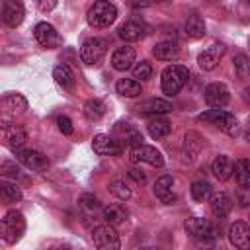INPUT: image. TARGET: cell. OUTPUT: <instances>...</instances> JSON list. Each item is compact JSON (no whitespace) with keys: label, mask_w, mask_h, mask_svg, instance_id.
<instances>
[{"label":"cell","mask_w":250,"mask_h":250,"mask_svg":"<svg viewBox=\"0 0 250 250\" xmlns=\"http://www.w3.org/2000/svg\"><path fill=\"white\" fill-rule=\"evenodd\" d=\"M189 78V70L182 64H168L164 70H162V76H160V86H162V92L166 96H176L188 82Z\"/></svg>","instance_id":"1"},{"label":"cell","mask_w":250,"mask_h":250,"mask_svg":"<svg viewBox=\"0 0 250 250\" xmlns=\"http://www.w3.org/2000/svg\"><path fill=\"white\" fill-rule=\"evenodd\" d=\"M199 121H207V123H213L215 127H219L223 133H227L229 137H238L240 135V125L236 121V117L225 109H209V111H203L199 117Z\"/></svg>","instance_id":"2"},{"label":"cell","mask_w":250,"mask_h":250,"mask_svg":"<svg viewBox=\"0 0 250 250\" xmlns=\"http://www.w3.org/2000/svg\"><path fill=\"white\" fill-rule=\"evenodd\" d=\"M23 230H25V219H23V215H21L20 211L12 209V211H8V213L2 217L0 232H2L4 242H8V244L18 242V240L21 238Z\"/></svg>","instance_id":"3"},{"label":"cell","mask_w":250,"mask_h":250,"mask_svg":"<svg viewBox=\"0 0 250 250\" xmlns=\"http://www.w3.org/2000/svg\"><path fill=\"white\" fill-rule=\"evenodd\" d=\"M115 18H117V8L107 0L94 2V6L88 10V16H86L92 27H107L115 21Z\"/></svg>","instance_id":"4"},{"label":"cell","mask_w":250,"mask_h":250,"mask_svg":"<svg viewBox=\"0 0 250 250\" xmlns=\"http://www.w3.org/2000/svg\"><path fill=\"white\" fill-rule=\"evenodd\" d=\"M105 41L100 37H90L80 47V59L88 66H98L105 57Z\"/></svg>","instance_id":"5"},{"label":"cell","mask_w":250,"mask_h":250,"mask_svg":"<svg viewBox=\"0 0 250 250\" xmlns=\"http://www.w3.org/2000/svg\"><path fill=\"white\" fill-rule=\"evenodd\" d=\"M184 229L186 232L195 238V240H211L217 236V229L211 221L203 219V217H189L186 223H184Z\"/></svg>","instance_id":"6"},{"label":"cell","mask_w":250,"mask_h":250,"mask_svg":"<svg viewBox=\"0 0 250 250\" xmlns=\"http://www.w3.org/2000/svg\"><path fill=\"white\" fill-rule=\"evenodd\" d=\"M92 240L98 248L102 250H113V248H119V236L113 229V225H100V227H94L92 230Z\"/></svg>","instance_id":"7"},{"label":"cell","mask_w":250,"mask_h":250,"mask_svg":"<svg viewBox=\"0 0 250 250\" xmlns=\"http://www.w3.org/2000/svg\"><path fill=\"white\" fill-rule=\"evenodd\" d=\"M131 162L139 164V162H146L154 168H160L164 166V156L160 150H156L154 146H148V145H139V146H133L131 148Z\"/></svg>","instance_id":"8"},{"label":"cell","mask_w":250,"mask_h":250,"mask_svg":"<svg viewBox=\"0 0 250 250\" xmlns=\"http://www.w3.org/2000/svg\"><path fill=\"white\" fill-rule=\"evenodd\" d=\"M94 152L100 156H117L123 150V143L111 135H96L92 141Z\"/></svg>","instance_id":"9"},{"label":"cell","mask_w":250,"mask_h":250,"mask_svg":"<svg viewBox=\"0 0 250 250\" xmlns=\"http://www.w3.org/2000/svg\"><path fill=\"white\" fill-rule=\"evenodd\" d=\"M33 35H35L37 43L43 45V47H47V49H55V47H59V45L62 43V39H61V35L57 33V29H55L51 23H47V21L37 23L35 29H33Z\"/></svg>","instance_id":"10"},{"label":"cell","mask_w":250,"mask_h":250,"mask_svg":"<svg viewBox=\"0 0 250 250\" xmlns=\"http://www.w3.org/2000/svg\"><path fill=\"white\" fill-rule=\"evenodd\" d=\"M230 96H229V88L221 82H213L205 88V102L209 107H215V109H221L229 104Z\"/></svg>","instance_id":"11"},{"label":"cell","mask_w":250,"mask_h":250,"mask_svg":"<svg viewBox=\"0 0 250 250\" xmlns=\"http://www.w3.org/2000/svg\"><path fill=\"white\" fill-rule=\"evenodd\" d=\"M229 240L234 248L246 250L250 248V225L244 221H236L229 227Z\"/></svg>","instance_id":"12"},{"label":"cell","mask_w":250,"mask_h":250,"mask_svg":"<svg viewBox=\"0 0 250 250\" xmlns=\"http://www.w3.org/2000/svg\"><path fill=\"white\" fill-rule=\"evenodd\" d=\"M225 51H227V47H225L223 43H213L211 47H207V49H205L203 53H199V57H197L199 68H203V70H213V68L219 64V61L223 59Z\"/></svg>","instance_id":"13"},{"label":"cell","mask_w":250,"mask_h":250,"mask_svg":"<svg viewBox=\"0 0 250 250\" xmlns=\"http://www.w3.org/2000/svg\"><path fill=\"white\" fill-rule=\"evenodd\" d=\"M23 16H25V12H23V6H21L20 0H6L4 2V6H2V20H4L6 25H10V27L20 25L23 21Z\"/></svg>","instance_id":"14"},{"label":"cell","mask_w":250,"mask_h":250,"mask_svg":"<svg viewBox=\"0 0 250 250\" xmlns=\"http://www.w3.org/2000/svg\"><path fill=\"white\" fill-rule=\"evenodd\" d=\"M203 148V137L195 131H188L184 135V146H182V154H184V160L188 162H193L199 154V150Z\"/></svg>","instance_id":"15"},{"label":"cell","mask_w":250,"mask_h":250,"mask_svg":"<svg viewBox=\"0 0 250 250\" xmlns=\"http://www.w3.org/2000/svg\"><path fill=\"white\" fill-rule=\"evenodd\" d=\"M18 160L29 170H45L49 166V158L39 150H20Z\"/></svg>","instance_id":"16"},{"label":"cell","mask_w":250,"mask_h":250,"mask_svg":"<svg viewBox=\"0 0 250 250\" xmlns=\"http://www.w3.org/2000/svg\"><path fill=\"white\" fill-rule=\"evenodd\" d=\"M133 62H135V49L129 47V45L115 49L113 55H111V66L115 70H121V72L123 70H129L133 66Z\"/></svg>","instance_id":"17"},{"label":"cell","mask_w":250,"mask_h":250,"mask_svg":"<svg viewBox=\"0 0 250 250\" xmlns=\"http://www.w3.org/2000/svg\"><path fill=\"white\" fill-rule=\"evenodd\" d=\"M113 131H115L117 139H119L121 143H125V145H131V146H139V145H143V135H141L135 127H131L129 123L119 121V123H115Z\"/></svg>","instance_id":"18"},{"label":"cell","mask_w":250,"mask_h":250,"mask_svg":"<svg viewBox=\"0 0 250 250\" xmlns=\"http://www.w3.org/2000/svg\"><path fill=\"white\" fill-rule=\"evenodd\" d=\"M137 109L143 115H162V113L172 111V104L166 102V100H160V98H152V100H146V102L139 104Z\"/></svg>","instance_id":"19"},{"label":"cell","mask_w":250,"mask_h":250,"mask_svg":"<svg viewBox=\"0 0 250 250\" xmlns=\"http://www.w3.org/2000/svg\"><path fill=\"white\" fill-rule=\"evenodd\" d=\"M172 186H174V178L172 176H160L156 182H154V195L162 201V203H172L176 199L174 191H172Z\"/></svg>","instance_id":"20"},{"label":"cell","mask_w":250,"mask_h":250,"mask_svg":"<svg viewBox=\"0 0 250 250\" xmlns=\"http://www.w3.org/2000/svg\"><path fill=\"white\" fill-rule=\"evenodd\" d=\"M209 207H211V213H213L215 217L223 219V217H227V215L230 213V209H232V199H230V197H229L227 193L219 191V193L211 195Z\"/></svg>","instance_id":"21"},{"label":"cell","mask_w":250,"mask_h":250,"mask_svg":"<svg viewBox=\"0 0 250 250\" xmlns=\"http://www.w3.org/2000/svg\"><path fill=\"white\" fill-rule=\"evenodd\" d=\"M117 35H119L123 41H129V43L139 41V39L145 37V25L139 23V21H133V20H131V21H125L123 25H119Z\"/></svg>","instance_id":"22"},{"label":"cell","mask_w":250,"mask_h":250,"mask_svg":"<svg viewBox=\"0 0 250 250\" xmlns=\"http://www.w3.org/2000/svg\"><path fill=\"white\" fill-rule=\"evenodd\" d=\"M102 215H104V221L109 223V225H113V227L115 225H123L127 221V217H129L127 209L123 205H119V203H111V205L104 207Z\"/></svg>","instance_id":"23"},{"label":"cell","mask_w":250,"mask_h":250,"mask_svg":"<svg viewBox=\"0 0 250 250\" xmlns=\"http://www.w3.org/2000/svg\"><path fill=\"white\" fill-rule=\"evenodd\" d=\"M232 162H230V158L229 156H225V154H219L215 160H213V164H211V172L215 174V178L217 180H221V182H225V180H229L230 176H232Z\"/></svg>","instance_id":"24"},{"label":"cell","mask_w":250,"mask_h":250,"mask_svg":"<svg viewBox=\"0 0 250 250\" xmlns=\"http://www.w3.org/2000/svg\"><path fill=\"white\" fill-rule=\"evenodd\" d=\"M2 105H4L6 111H10L12 115H16V113L25 111L27 100H25L21 94H18V92H10V94H6V96L2 98Z\"/></svg>","instance_id":"25"},{"label":"cell","mask_w":250,"mask_h":250,"mask_svg":"<svg viewBox=\"0 0 250 250\" xmlns=\"http://www.w3.org/2000/svg\"><path fill=\"white\" fill-rule=\"evenodd\" d=\"M53 78L64 90H74V72L70 70L68 64H57L53 70Z\"/></svg>","instance_id":"26"},{"label":"cell","mask_w":250,"mask_h":250,"mask_svg":"<svg viewBox=\"0 0 250 250\" xmlns=\"http://www.w3.org/2000/svg\"><path fill=\"white\" fill-rule=\"evenodd\" d=\"M180 49L174 41H160L152 47V55L158 59V61H172L174 57H178Z\"/></svg>","instance_id":"27"},{"label":"cell","mask_w":250,"mask_h":250,"mask_svg":"<svg viewBox=\"0 0 250 250\" xmlns=\"http://www.w3.org/2000/svg\"><path fill=\"white\" fill-rule=\"evenodd\" d=\"M84 117L88 119V121H92V123H96V121H100L102 117H104V113H105V104L102 102V100H98V98H92V100H88L86 104H84Z\"/></svg>","instance_id":"28"},{"label":"cell","mask_w":250,"mask_h":250,"mask_svg":"<svg viewBox=\"0 0 250 250\" xmlns=\"http://www.w3.org/2000/svg\"><path fill=\"white\" fill-rule=\"evenodd\" d=\"M117 94L125 96V98H137L141 94V82L137 78H121L115 84Z\"/></svg>","instance_id":"29"},{"label":"cell","mask_w":250,"mask_h":250,"mask_svg":"<svg viewBox=\"0 0 250 250\" xmlns=\"http://www.w3.org/2000/svg\"><path fill=\"white\" fill-rule=\"evenodd\" d=\"M146 129H148V135L158 141V139H164L166 135H170L172 125H170V121H166L162 117H156V119H150L146 123Z\"/></svg>","instance_id":"30"},{"label":"cell","mask_w":250,"mask_h":250,"mask_svg":"<svg viewBox=\"0 0 250 250\" xmlns=\"http://www.w3.org/2000/svg\"><path fill=\"white\" fill-rule=\"evenodd\" d=\"M184 29H186L188 37H191V39H199V37L205 35V21H203L201 16L193 14V16H189V18L186 20Z\"/></svg>","instance_id":"31"},{"label":"cell","mask_w":250,"mask_h":250,"mask_svg":"<svg viewBox=\"0 0 250 250\" xmlns=\"http://www.w3.org/2000/svg\"><path fill=\"white\" fill-rule=\"evenodd\" d=\"M4 141L10 148H20L27 141V133L21 127H6L4 129Z\"/></svg>","instance_id":"32"},{"label":"cell","mask_w":250,"mask_h":250,"mask_svg":"<svg viewBox=\"0 0 250 250\" xmlns=\"http://www.w3.org/2000/svg\"><path fill=\"white\" fill-rule=\"evenodd\" d=\"M232 174L238 186H250V160L248 158L236 160L232 166Z\"/></svg>","instance_id":"33"},{"label":"cell","mask_w":250,"mask_h":250,"mask_svg":"<svg viewBox=\"0 0 250 250\" xmlns=\"http://www.w3.org/2000/svg\"><path fill=\"white\" fill-rule=\"evenodd\" d=\"M0 199L2 203L10 205V203H18L21 199V191L16 184H8V182H2L0 184Z\"/></svg>","instance_id":"34"},{"label":"cell","mask_w":250,"mask_h":250,"mask_svg":"<svg viewBox=\"0 0 250 250\" xmlns=\"http://www.w3.org/2000/svg\"><path fill=\"white\" fill-rule=\"evenodd\" d=\"M189 191H191V197L195 201H205V199L211 197V184L205 182V180H197V182L191 184Z\"/></svg>","instance_id":"35"},{"label":"cell","mask_w":250,"mask_h":250,"mask_svg":"<svg viewBox=\"0 0 250 250\" xmlns=\"http://www.w3.org/2000/svg\"><path fill=\"white\" fill-rule=\"evenodd\" d=\"M78 205H80V209H82L86 215H92V213H96V211L100 209V201H98V197H94L92 193H84V195H80Z\"/></svg>","instance_id":"36"},{"label":"cell","mask_w":250,"mask_h":250,"mask_svg":"<svg viewBox=\"0 0 250 250\" xmlns=\"http://www.w3.org/2000/svg\"><path fill=\"white\" fill-rule=\"evenodd\" d=\"M109 191L117 197V199H129L131 197V189H129V186L123 182V180H113L111 184H109Z\"/></svg>","instance_id":"37"},{"label":"cell","mask_w":250,"mask_h":250,"mask_svg":"<svg viewBox=\"0 0 250 250\" xmlns=\"http://www.w3.org/2000/svg\"><path fill=\"white\" fill-rule=\"evenodd\" d=\"M234 70H236L238 78H246V76L250 74V59H248L246 55L238 53V55L234 57Z\"/></svg>","instance_id":"38"},{"label":"cell","mask_w":250,"mask_h":250,"mask_svg":"<svg viewBox=\"0 0 250 250\" xmlns=\"http://www.w3.org/2000/svg\"><path fill=\"white\" fill-rule=\"evenodd\" d=\"M150 76H152V66H150V62L141 61V62H137V64L133 66V78H137V80H146V78H150Z\"/></svg>","instance_id":"39"},{"label":"cell","mask_w":250,"mask_h":250,"mask_svg":"<svg viewBox=\"0 0 250 250\" xmlns=\"http://www.w3.org/2000/svg\"><path fill=\"white\" fill-rule=\"evenodd\" d=\"M57 125H59V131L62 135H72V121L66 115H59L57 117Z\"/></svg>","instance_id":"40"},{"label":"cell","mask_w":250,"mask_h":250,"mask_svg":"<svg viewBox=\"0 0 250 250\" xmlns=\"http://www.w3.org/2000/svg\"><path fill=\"white\" fill-rule=\"evenodd\" d=\"M236 197H238V205L248 207V205H250V186H240Z\"/></svg>","instance_id":"41"},{"label":"cell","mask_w":250,"mask_h":250,"mask_svg":"<svg viewBox=\"0 0 250 250\" xmlns=\"http://www.w3.org/2000/svg\"><path fill=\"white\" fill-rule=\"evenodd\" d=\"M0 170H2V174H8V176H21V170L14 164V162H4L2 166H0Z\"/></svg>","instance_id":"42"},{"label":"cell","mask_w":250,"mask_h":250,"mask_svg":"<svg viewBox=\"0 0 250 250\" xmlns=\"http://www.w3.org/2000/svg\"><path fill=\"white\" fill-rule=\"evenodd\" d=\"M127 174H129V178L135 180L137 184H145V182H146V174H145L141 168H129Z\"/></svg>","instance_id":"43"},{"label":"cell","mask_w":250,"mask_h":250,"mask_svg":"<svg viewBox=\"0 0 250 250\" xmlns=\"http://www.w3.org/2000/svg\"><path fill=\"white\" fill-rule=\"evenodd\" d=\"M59 0H37V6L41 12H51L55 6H57Z\"/></svg>","instance_id":"44"},{"label":"cell","mask_w":250,"mask_h":250,"mask_svg":"<svg viewBox=\"0 0 250 250\" xmlns=\"http://www.w3.org/2000/svg\"><path fill=\"white\" fill-rule=\"evenodd\" d=\"M129 6L131 8H146L148 0H129Z\"/></svg>","instance_id":"45"},{"label":"cell","mask_w":250,"mask_h":250,"mask_svg":"<svg viewBox=\"0 0 250 250\" xmlns=\"http://www.w3.org/2000/svg\"><path fill=\"white\" fill-rule=\"evenodd\" d=\"M244 135H246V139L250 141V119H248V123H246V133H244Z\"/></svg>","instance_id":"46"},{"label":"cell","mask_w":250,"mask_h":250,"mask_svg":"<svg viewBox=\"0 0 250 250\" xmlns=\"http://www.w3.org/2000/svg\"><path fill=\"white\" fill-rule=\"evenodd\" d=\"M244 98H246V102H250V88L244 90Z\"/></svg>","instance_id":"47"}]
</instances>
